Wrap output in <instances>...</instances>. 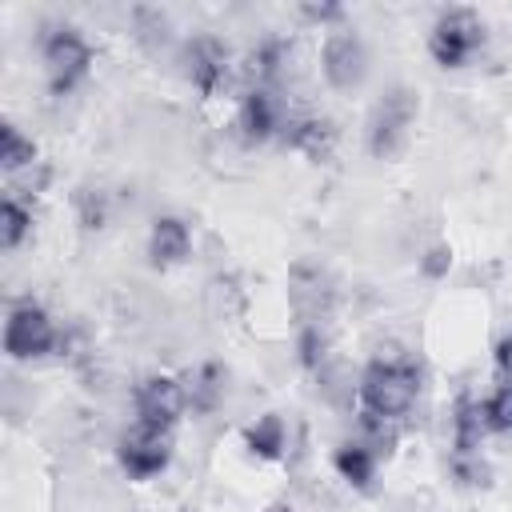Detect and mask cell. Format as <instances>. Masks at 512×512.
I'll return each instance as SVG.
<instances>
[{
  "mask_svg": "<svg viewBox=\"0 0 512 512\" xmlns=\"http://www.w3.org/2000/svg\"><path fill=\"white\" fill-rule=\"evenodd\" d=\"M88 68H92V48L76 28L60 24V28H52L44 36V72H48L52 96L72 92L88 76Z\"/></svg>",
  "mask_w": 512,
  "mask_h": 512,
  "instance_id": "3",
  "label": "cell"
},
{
  "mask_svg": "<svg viewBox=\"0 0 512 512\" xmlns=\"http://www.w3.org/2000/svg\"><path fill=\"white\" fill-rule=\"evenodd\" d=\"M56 348V324L36 300H20L8 308L4 320V352L12 360H32Z\"/></svg>",
  "mask_w": 512,
  "mask_h": 512,
  "instance_id": "4",
  "label": "cell"
},
{
  "mask_svg": "<svg viewBox=\"0 0 512 512\" xmlns=\"http://www.w3.org/2000/svg\"><path fill=\"white\" fill-rule=\"evenodd\" d=\"M316 356H324V340L308 328V332L300 336V360H304V364H316Z\"/></svg>",
  "mask_w": 512,
  "mask_h": 512,
  "instance_id": "23",
  "label": "cell"
},
{
  "mask_svg": "<svg viewBox=\"0 0 512 512\" xmlns=\"http://www.w3.org/2000/svg\"><path fill=\"white\" fill-rule=\"evenodd\" d=\"M188 60V80L204 92V96H216L224 76H228V48L216 40V36H196L184 52Z\"/></svg>",
  "mask_w": 512,
  "mask_h": 512,
  "instance_id": "9",
  "label": "cell"
},
{
  "mask_svg": "<svg viewBox=\"0 0 512 512\" xmlns=\"http://www.w3.org/2000/svg\"><path fill=\"white\" fill-rule=\"evenodd\" d=\"M236 128L248 144H260L268 136H276L284 128V116H280V100L268 92V88H252L244 100H240V112H236Z\"/></svg>",
  "mask_w": 512,
  "mask_h": 512,
  "instance_id": "10",
  "label": "cell"
},
{
  "mask_svg": "<svg viewBox=\"0 0 512 512\" xmlns=\"http://www.w3.org/2000/svg\"><path fill=\"white\" fill-rule=\"evenodd\" d=\"M272 512H292V508H284V504H276V508H272Z\"/></svg>",
  "mask_w": 512,
  "mask_h": 512,
  "instance_id": "25",
  "label": "cell"
},
{
  "mask_svg": "<svg viewBox=\"0 0 512 512\" xmlns=\"http://www.w3.org/2000/svg\"><path fill=\"white\" fill-rule=\"evenodd\" d=\"M420 392V368L408 356H376L360 376V404L372 416L400 420Z\"/></svg>",
  "mask_w": 512,
  "mask_h": 512,
  "instance_id": "1",
  "label": "cell"
},
{
  "mask_svg": "<svg viewBox=\"0 0 512 512\" xmlns=\"http://www.w3.org/2000/svg\"><path fill=\"white\" fill-rule=\"evenodd\" d=\"M332 464L340 472V480H348L352 488H368L372 476H376V452L364 444V440H348L332 452Z\"/></svg>",
  "mask_w": 512,
  "mask_h": 512,
  "instance_id": "14",
  "label": "cell"
},
{
  "mask_svg": "<svg viewBox=\"0 0 512 512\" xmlns=\"http://www.w3.org/2000/svg\"><path fill=\"white\" fill-rule=\"evenodd\" d=\"M484 420H488V432H512V380L484 400Z\"/></svg>",
  "mask_w": 512,
  "mask_h": 512,
  "instance_id": "20",
  "label": "cell"
},
{
  "mask_svg": "<svg viewBox=\"0 0 512 512\" xmlns=\"http://www.w3.org/2000/svg\"><path fill=\"white\" fill-rule=\"evenodd\" d=\"M188 248H192V232H188V224L180 216H160L152 224V232H148V256H152V264H160V268L180 264L188 256Z\"/></svg>",
  "mask_w": 512,
  "mask_h": 512,
  "instance_id": "11",
  "label": "cell"
},
{
  "mask_svg": "<svg viewBox=\"0 0 512 512\" xmlns=\"http://www.w3.org/2000/svg\"><path fill=\"white\" fill-rule=\"evenodd\" d=\"M244 444H248L252 456H260V460H280V456H284V444H288L284 420H280L276 412H264L256 424H248Z\"/></svg>",
  "mask_w": 512,
  "mask_h": 512,
  "instance_id": "15",
  "label": "cell"
},
{
  "mask_svg": "<svg viewBox=\"0 0 512 512\" xmlns=\"http://www.w3.org/2000/svg\"><path fill=\"white\" fill-rule=\"evenodd\" d=\"M188 408V388L176 376H148L136 384V416L156 428H172Z\"/></svg>",
  "mask_w": 512,
  "mask_h": 512,
  "instance_id": "8",
  "label": "cell"
},
{
  "mask_svg": "<svg viewBox=\"0 0 512 512\" xmlns=\"http://www.w3.org/2000/svg\"><path fill=\"white\" fill-rule=\"evenodd\" d=\"M284 56H288V48H284V40H260L252 52H248V76L256 80V84H264V80H272L276 72H280V64H284Z\"/></svg>",
  "mask_w": 512,
  "mask_h": 512,
  "instance_id": "19",
  "label": "cell"
},
{
  "mask_svg": "<svg viewBox=\"0 0 512 512\" xmlns=\"http://www.w3.org/2000/svg\"><path fill=\"white\" fill-rule=\"evenodd\" d=\"M412 120H416V100H412V92H408V88L388 92V96L372 108V116H368V148H372V156H396V152L404 148V140H408Z\"/></svg>",
  "mask_w": 512,
  "mask_h": 512,
  "instance_id": "6",
  "label": "cell"
},
{
  "mask_svg": "<svg viewBox=\"0 0 512 512\" xmlns=\"http://www.w3.org/2000/svg\"><path fill=\"white\" fill-rule=\"evenodd\" d=\"M284 140H288V148H296V152H304L312 160H324L332 152V144H336V132H332L328 120L308 116V120H288L284 124Z\"/></svg>",
  "mask_w": 512,
  "mask_h": 512,
  "instance_id": "13",
  "label": "cell"
},
{
  "mask_svg": "<svg viewBox=\"0 0 512 512\" xmlns=\"http://www.w3.org/2000/svg\"><path fill=\"white\" fill-rule=\"evenodd\" d=\"M448 264H452V252H448L444 244H436V248L424 256V272H428V276H444Z\"/></svg>",
  "mask_w": 512,
  "mask_h": 512,
  "instance_id": "21",
  "label": "cell"
},
{
  "mask_svg": "<svg viewBox=\"0 0 512 512\" xmlns=\"http://www.w3.org/2000/svg\"><path fill=\"white\" fill-rule=\"evenodd\" d=\"M184 388H188V404L196 412L216 408V400L224 396V372H220V364H200L192 372V384H184Z\"/></svg>",
  "mask_w": 512,
  "mask_h": 512,
  "instance_id": "17",
  "label": "cell"
},
{
  "mask_svg": "<svg viewBox=\"0 0 512 512\" xmlns=\"http://www.w3.org/2000/svg\"><path fill=\"white\" fill-rule=\"evenodd\" d=\"M120 464L128 476L136 480H148V476H160L172 460V428H156V424H144L136 420L124 436H120V448H116Z\"/></svg>",
  "mask_w": 512,
  "mask_h": 512,
  "instance_id": "5",
  "label": "cell"
},
{
  "mask_svg": "<svg viewBox=\"0 0 512 512\" xmlns=\"http://www.w3.org/2000/svg\"><path fill=\"white\" fill-rule=\"evenodd\" d=\"M320 68H324V80L340 92L356 88L368 72V52L360 44L356 32H328L324 40V52H320Z\"/></svg>",
  "mask_w": 512,
  "mask_h": 512,
  "instance_id": "7",
  "label": "cell"
},
{
  "mask_svg": "<svg viewBox=\"0 0 512 512\" xmlns=\"http://www.w3.org/2000/svg\"><path fill=\"white\" fill-rule=\"evenodd\" d=\"M28 232H32V212L16 196H4V204H0V248H8V252L20 248Z\"/></svg>",
  "mask_w": 512,
  "mask_h": 512,
  "instance_id": "18",
  "label": "cell"
},
{
  "mask_svg": "<svg viewBox=\"0 0 512 512\" xmlns=\"http://www.w3.org/2000/svg\"><path fill=\"white\" fill-rule=\"evenodd\" d=\"M300 12H304L308 20H316V24H328V20H340V16H344L340 4H304Z\"/></svg>",
  "mask_w": 512,
  "mask_h": 512,
  "instance_id": "22",
  "label": "cell"
},
{
  "mask_svg": "<svg viewBox=\"0 0 512 512\" xmlns=\"http://www.w3.org/2000/svg\"><path fill=\"white\" fill-rule=\"evenodd\" d=\"M484 432H488L484 404H476L472 396H460L456 400V416H452V448H456V456H480Z\"/></svg>",
  "mask_w": 512,
  "mask_h": 512,
  "instance_id": "12",
  "label": "cell"
},
{
  "mask_svg": "<svg viewBox=\"0 0 512 512\" xmlns=\"http://www.w3.org/2000/svg\"><path fill=\"white\" fill-rule=\"evenodd\" d=\"M484 44V24L472 8H448L428 32V52L440 68H464Z\"/></svg>",
  "mask_w": 512,
  "mask_h": 512,
  "instance_id": "2",
  "label": "cell"
},
{
  "mask_svg": "<svg viewBox=\"0 0 512 512\" xmlns=\"http://www.w3.org/2000/svg\"><path fill=\"white\" fill-rule=\"evenodd\" d=\"M40 160H36V144L16 128V124H4L0 128V168L8 172V176H20V172H28V168H36Z\"/></svg>",
  "mask_w": 512,
  "mask_h": 512,
  "instance_id": "16",
  "label": "cell"
},
{
  "mask_svg": "<svg viewBox=\"0 0 512 512\" xmlns=\"http://www.w3.org/2000/svg\"><path fill=\"white\" fill-rule=\"evenodd\" d=\"M496 368H500L504 376H512V336H504V340L496 344Z\"/></svg>",
  "mask_w": 512,
  "mask_h": 512,
  "instance_id": "24",
  "label": "cell"
}]
</instances>
